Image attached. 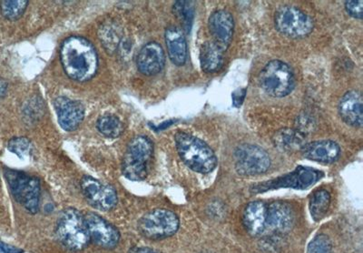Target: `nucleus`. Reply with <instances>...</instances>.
Segmentation results:
<instances>
[{"instance_id": "nucleus-1", "label": "nucleus", "mask_w": 363, "mask_h": 253, "mask_svg": "<svg viewBox=\"0 0 363 253\" xmlns=\"http://www.w3.org/2000/svg\"><path fill=\"white\" fill-rule=\"evenodd\" d=\"M60 58L67 77L79 82L92 79L99 69V57L95 48L79 36H72L63 41Z\"/></svg>"}, {"instance_id": "nucleus-2", "label": "nucleus", "mask_w": 363, "mask_h": 253, "mask_svg": "<svg viewBox=\"0 0 363 253\" xmlns=\"http://www.w3.org/2000/svg\"><path fill=\"white\" fill-rule=\"evenodd\" d=\"M174 139L178 154L191 170L202 174L215 170L217 165L215 152L202 139L186 132H178Z\"/></svg>"}, {"instance_id": "nucleus-3", "label": "nucleus", "mask_w": 363, "mask_h": 253, "mask_svg": "<svg viewBox=\"0 0 363 253\" xmlns=\"http://www.w3.org/2000/svg\"><path fill=\"white\" fill-rule=\"evenodd\" d=\"M154 154V145L145 136H138L128 144L122 162V171L133 181H144L148 175V166Z\"/></svg>"}, {"instance_id": "nucleus-4", "label": "nucleus", "mask_w": 363, "mask_h": 253, "mask_svg": "<svg viewBox=\"0 0 363 253\" xmlns=\"http://www.w3.org/2000/svg\"><path fill=\"white\" fill-rule=\"evenodd\" d=\"M56 232L65 247L72 251L85 249L91 239L85 217L72 208L60 214Z\"/></svg>"}, {"instance_id": "nucleus-5", "label": "nucleus", "mask_w": 363, "mask_h": 253, "mask_svg": "<svg viewBox=\"0 0 363 253\" xmlns=\"http://www.w3.org/2000/svg\"><path fill=\"white\" fill-rule=\"evenodd\" d=\"M259 84L268 95L284 98L293 92L296 81L293 70L286 63L274 60L262 70Z\"/></svg>"}, {"instance_id": "nucleus-6", "label": "nucleus", "mask_w": 363, "mask_h": 253, "mask_svg": "<svg viewBox=\"0 0 363 253\" xmlns=\"http://www.w3.org/2000/svg\"><path fill=\"white\" fill-rule=\"evenodd\" d=\"M5 176L16 200L28 212L37 213L40 209V181L37 178L14 170H6Z\"/></svg>"}, {"instance_id": "nucleus-7", "label": "nucleus", "mask_w": 363, "mask_h": 253, "mask_svg": "<svg viewBox=\"0 0 363 253\" xmlns=\"http://www.w3.org/2000/svg\"><path fill=\"white\" fill-rule=\"evenodd\" d=\"M323 177L322 171L313 168L299 166L291 173L283 175V176L264 181V183L252 185L250 190L252 193L259 194L267 193L270 190L283 189V188L304 190L313 186Z\"/></svg>"}, {"instance_id": "nucleus-8", "label": "nucleus", "mask_w": 363, "mask_h": 253, "mask_svg": "<svg viewBox=\"0 0 363 253\" xmlns=\"http://www.w3.org/2000/svg\"><path fill=\"white\" fill-rule=\"evenodd\" d=\"M179 228V219L169 210L157 209L143 216L138 230L143 236L151 239H160L173 236Z\"/></svg>"}, {"instance_id": "nucleus-9", "label": "nucleus", "mask_w": 363, "mask_h": 253, "mask_svg": "<svg viewBox=\"0 0 363 253\" xmlns=\"http://www.w3.org/2000/svg\"><path fill=\"white\" fill-rule=\"evenodd\" d=\"M274 25L281 34L293 38L306 37L313 31V18L293 6H284L275 13Z\"/></svg>"}, {"instance_id": "nucleus-10", "label": "nucleus", "mask_w": 363, "mask_h": 253, "mask_svg": "<svg viewBox=\"0 0 363 253\" xmlns=\"http://www.w3.org/2000/svg\"><path fill=\"white\" fill-rule=\"evenodd\" d=\"M235 168L238 173L245 176L260 175L271 166L270 156L260 146L242 144L235 152Z\"/></svg>"}, {"instance_id": "nucleus-11", "label": "nucleus", "mask_w": 363, "mask_h": 253, "mask_svg": "<svg viewBox=\"0 0 363 253\" xmlns=\"http://www.w3.org/2000/svg\"><path fill=\"white\" fill-rule=\"evenodd\" d=\"M81 190L87 203L100 210H109L118 203V194L111 185L90 176L81 180Z\"/></svg>"}, {"instance_id": "nucleus-12", "label": "nucleus", "mask_w": 363, "mask_h": 253, "mask_svg": "<svg viewBox=\"0 0 363 253\" xmlns=\"http://www.w3.org/2000/svg\"><path fill=\"white\" fill-rule=\"evenodd\" d=\"M90 239L100 247L112 249L118 244L120 233L118 230L96 213H87L86 217Z\"/></svg>"}, {"instance_id": "nucleus-13", "label": "nucleus", "mask_w": 363, "mask_h": 253, "mask_svg": "<svg viewBox=\"0 0 363 253\" xmlns=\"http://www.w3.org/2000/svg\"><path fill=\"white\" fill-rule=\"evenodd\" d=\"M58 122L67 131H74L85 117V108L82 103L66 97H60L55 102Z\"/></svg>"}, {"instance_id": "nucleus-14", "label": "nucleus", "mask_w": 363, "mask_h": 253, "mask_svg": "<svg viewBox=\"0 0 363 253\" xmlns=\"http://www.w3.org/2000/svg\"><path fill=\"white\" fill-rule=\"evenodd\" d=\"M208 27L213 41L226 51L231 44L235 21L228 11H217L210 16Z\"/></svg>"}, {"instance_id": "nucleus-15", "label": "nucleus", "mask_w": 363, "mask_h": 253, "mask_svg": "<svg viewBox=\"0 0 363 253\" xmlns=\"http://www.w3.org/2000/svg\"><path fill=\"white\" fill-rule=\"evenodd\" d=\"M165 55L163 48L157 42H149L142 48L136 57V66L145 76L157 75L164 69Z\"/></svg>"}, {"instance_id": "nucleus-16", "label": "nucleus", "mask_w": 363, "mask_h": 253, "mask_svg": "<svg viewBox=\"0 0 363 253\" xmlns=\"http://www.w3.org/2000/svg\"><path fill=\"white\" fill-rule=\"evenodd\" d=\"M339 114L342 121L354 128H362L363 123V102L362 94L356 90L348 92L340 99Z\"/></svg>"}, {"instance_id": "nucleus-17", "label": "nucleus", "mask_w": 363, "mask_h": 253, "mask_svg": "<svg viewBox=\"0 0 363 253\" xmlns=\"http://www.w3.org/2000/svg\"><path fill=\"white\" fill-rule=\"evenodd\" d=\"M301 152L308 160L332 163L338 160L340 149L333 141H317L303 146Z\"/></svg>"}, {"instance_id": "nucleus-18", "label": "nucleus", "mask_w": 363, "mask_h": 253, "mask_svg": "<svg viewBox=\"0 0 363 253\" xmlns=\"http://www.w3.org/2000/svg\"><path fill=\"white\" fill-rule=\"evenodd\" d=\"M164 38L172 63L176 66H183L187 58V44L184 31L172 26L165 31Z\"/></svg>"}, {"instance_id": "nucleus-19", "label": "nucleus", "mask_w": 363, "mask_h": 253, "mask_svg": "<svg viewBox=\"0 0 363 253\" xmlns=\"http://www.w3.org/2000/svg\"><path fill=\"white\" fill-rule=\"evenodd\" d=\"M294 220V210L289 204L275 202L267 207V225L271 228L283 232L291 228Z\"/></svg>"}, {"instance_id": "nucleus-20", "label": "nucleus", "mask_w": 363, "mask_h": 253, "mask_svg": "<svg viewBox=\"0 0 363 253\" xmlns=\"http://www.w3.org/2000/svg\"><path fill=\"white\" fill-rule=\"evenodd\" d=\"M267 206L262 202L250 203L246 206L242 222L247 232L252 235H260L267 226Z\"/></svg>"}, {"instance_id": "nucleus-21", "label": "nucleus", "mask_w": 363, "mask_h": 253, "mask_svg": "<svg viewBox=\"0 0 363 253\" xmlns=\"http://www.w3.org/2000/svg\"><path fill=\"white\" fill-rule=\"evenodd\" d=\"M225 50L213 41H207L200 50L201 67L204 72L215 73L222 69Z\"/></svg>"}, {"instance_id": "nucleus-22", "label": "nucleus", "mask_w": 363, "mask_h": 253, "mask_svg": "<svg viewBox=\"0 0 363 253\" xmlns=\"http://www.w3.org/2000/svg\"><path fill=\"white\" fill-rule=\"evenodd\" d=\"M275 147L284 152L301 151L306 145V139L300 131L293 129H283L274 135Z\"/></svg>"}, {"instance_id": "nucleus-23", "label": "nucleus", "mask_w": 363, "mask_h": 253, "mask_svg": "<svg viewBox=\"0 0 363 253\" xmlns=\"http://www.w3.org/2000/svg\"><path fill=\"white\" fill-rule=\"evenodd\" d=\"M330 194L326 190H318L311 196L309 207L311 215L315 222H320L328 212Z\"/></svg>"}, {"instance_id": "nucleus-24", "label": "nucleus", "mask_w": 363, "mask_h": 253, "mask_svg": "<svg viewBox=\"0 0 363 253\" xmlns=\"http://www.w3.org/2000/svg\"><path fill=\"white\" fill-rule=\"evenodd\" d=\"M96 128L105 137L118 138L124 131V125L118 117L105 115L97 121Z\"/></svg>"}, {"instance_id": "nucleus-25", "label": "nucleus", "mask_w": 363, "mask_h": 253, "mask_svg": "<svg viewBox=\"0 0 363 253\" xmlns=\"http://www.w3.org/2000/svg\"><path fill=\"white\" fill-rule=\"evenodd\" d=\"M174 16L181 22L184 31L189 32L194 17V6L191 1H177L173 6Z\"/></svg>"}, {"instance_id": "nucleus-26", "label": "nucleus", "mask_w": 363, "mask_h": 253, "mask_svg": "<svg viewBox=\"0 0 363 253\" xmlns=\"http://www.w3.org/2000/svg\"><path fill=\"white\" fill-rule=\"evenodd\" d=\"M28 1L26 0H5L0 2V9L3 16L9 21H18L24 14Z\"/></svg>"}, {"instance_id": "nucleus-27", "label": "nucleus", "mask_w": 363, "mask_h": 253, "mask_svg": "<svg viewBox=\"0 0 363 253\" xmlns=\"http://www.w3.org/2000/svg\"><path fill=\"white\" fill-rule=\"evenodd\" d=\"M99 36L106 50L112 52L116 50L120 40H121L118 29L115 28V26L110 23H106L102 26Z\"/></svg>"}, {"instance_id": "nucleus-28", "label": "nucleus", "mask_w": 363, "mask_h": 253, "mask_svg": "<svg viewBox=\"0 0 363 253\" xmlns=\"http://www.w3.org/2000/svg\"><path fill=\"white\" fill-rule=\"evenodd\" d=\"M9 150L21 158L28 157L31 154L32 144L28 139L18 137L11 139L8 144Z\"/></svg>"}, {"instance_id": "nucleus-29", "label": "nucleus", "mask_w": 363, "mask_h": 253, "mask_svg": "<svg viewBox=\"0 0 363 253\" xmlns=\"http://www.w3.org/2000/svg\"><path fill=\"white\" fill-rule=\"evenodd\" d=\"M333 244L329 237L318 235L308 246L307 253H332Z\"/></svg>"}, {"instance_id": "nucleus-30", "label": "nucleus", "mask_w": 363, "mask_h": 253, "mask_svg": "<svg viewBox=\"0 0 363 253\" xmlns=\"http://www.w3.org/2000/svg\"><path fill=\"white\" fill-rule=\"evenodd\" d=\"M363 3L362 0H353V1L345 2V9L352 17L362 19L363 17Z\"/></svg>"}, {"instance_id": "nucleus-31", "label": "nucleus", "mask_w": 363, "mask_h": 253, "mask_svg": "<svg viewBox=\"0 0 363 253\" xmlns=\"http://www.w3.org/2000/svg\"><path fill=\"white\" fill-rule=\"evenodd\" d=\"M246 96V90L245 89H240L236 90V92L232 94L233 98V106L238 108V107L241 106L242 102L245 99Z\"/></svg>"}, {"instance_id": "nucleus-32", "label": "nucleus", "mask_w": 363, "mask_h": 253, "mask_svg": "<svg viewBox=\"0 0 363 253\" xmlns=\"http://www.w3.org/2000/svg\"><path fill=\"white\" fill-rule=\"evenodd\" d=\"M0 252L1 253H23L21 249L13 247V246L6 244L0 242Z\"/></svg>"}, {"instance_id": "nucleus-33", "label": "nucleus", "mask_w": 363, "mask_h": 253, "mask_svg": "<svg viewBox=\"0 0 363 253\" xmlns=\"http://www.w3.org/2000/svg\"><path fill=\"white\" fill-rule=\"evenodd\" d=\"M9 83L2 77H0V99L6 95V90H8Z\"/></svg>"}, {"instance_id": "nucleus-34", "label": "nucleus", "mask_w": 363, "mask_h": 253, "mask_svg": "<svg viewBox=\"0 0 363 253\" xmlns=\"http://www.w3.org/2000/svg\"><path fill=\"white\" fill-rule=\"evenodd\" d=\"M130 253H159L153 249L147 247H136L131 249Z\"/></svg>"}]
</instances>
